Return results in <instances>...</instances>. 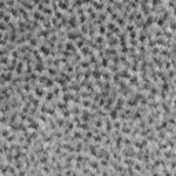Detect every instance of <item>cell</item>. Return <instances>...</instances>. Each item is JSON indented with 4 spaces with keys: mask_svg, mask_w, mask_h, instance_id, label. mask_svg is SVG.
Here are the masks:
<instances>
[{
    "mask_svg": "<svg viewBox=\"0 0 176 176\" xmlns=\"http://www.w3.org/2000/svg\"><path fill=\"white\" fill-rule=\"evenodd\" d=\"M81 36H84V35H81V32L78 30V29H72V30L66 32V39H68V40H70V41L78 40Z\"/></svg>",
    "mask_w": 176,
    "mask_h": 176,
    "instance_id": "cell-1",
    "label": "cell"
},
{
    "mask_svg": "<svg viewBox=\"0 0 176 176\" xmlns=\"http://www.w3.org/2000/svg\"><path fill=\"white\" fill-rule=\"evenodd\" d=\"M33 94H35V96H37V98H44V95H45V92H47V90L44 88V86L43 84H39L37 83L36 86L33 87V91H32Z\"/></svg>",
    "mask_w": 176,
    "mask_h": 176,
    "instance_id": "cell-2",
    "label": "cell"
},
{
    "mask_svg": "<svg viewBox=\"0 0 176 176\" xmlns=\"http://www.w3.org/2000/svg\"><path fill=\"white\" fill-rule=\"evenodd\" d=\"M37 48H39L40 54L43 55L44 58H45V57H50V55H51V51H52L50 47H48V45H47V44H43V43H40V45H39Z\"/></svg>",
    "mask_w": 176,
    "mask_h": 176,
    "instance_id": "cell-3",
    "label": "cell"
},
{
    "mask_svg": "<svg viewBox=\"0 0 176 176\" xmlns=\"http://www.w3.org/2000/svg\"><path fill=\"white\" fill-rule=\"evenodd\" d=\"M103 54H105V57H107V58L110 59L112 57H114V55H117V54H118V51L116 50V47H105Z\"/></svg>",
    "mask_w": 176,
    "mask_h": 176,
    "instance_id": "cell-4",
    "label": "cell"
},
{
    "mask_svg": "<svg viewBox=\"0 0 176 176\" xmlns=\"http://www.w3.org/2000/svg\"><path fill=\"white\" fill-rule=\"evenodd\" d=\"M30 17L35 19V21H39V22H43V21L45 19V15H44V14L40 13V11H37V10H33V11H32Z\"/></svg>",
    "mask_w": 176,
    "mask_h": 176,
    "instance_id": "cell-5",
    "label": "cell"
},
{
    "mask_svg": "<svg viewBox=\"0 0 176 176\" xmlns=\"http://www.w3.org/2000/svg\"><path fill=\"white\" fill-rule=\"evenodd\" d=\"M45 66L44 62H35L33 63V70L36 73H39V74H41V73H44L45 72Z\"/></svg>",
    "mask_w": 176,
    "mask_h": 176,
    "instance_id": "cell-6",
    "label": "cell"
},
{
    "mask_svg": "<svg viewBox=\"0 0 176 176\" xmlns=\"http://www.w3.org/2000/svg\"><path fill=\"white\" fill-rule=\"evenodd\" d=\"M0 78L4 83H11L14 78V72H1L0 73Z\"/></svg>",
    "mask_w": 176,
    "mask_h": 176,
    "instance_id": "cell-7",
    "label": "cell"
},
{
    "mask_svg": "<svg viewBox=\"0 0 176 176\" xmlns=\"http://www.w3.org/2000/svg\"><path fill=\"white\" fill-rule=\"evenodd\" d=\"M23 69H25V62H22L21 59H18V62H17V66H15V70H14V73H15L17 76H22V74H23Z\"/></svg>",
    "mask_w": 176,
    "mask_h": 176,
    "instance_id": "cell-8",
    "label": "cell"
},
{
    "mask_svg": "<svg viewBox=\"0 0 176 176\" xmlns=\"http://www.w3.org/2000/svg\"><path fill=\"white\" fill-rule=\"evenodd\" d=\"M127 81H128V86L136 87L138 84H139V76H138V73H132L131 77H129Z\"/></svg>",
    "mask_w": 176,
    "mask_h": 176,
    "instance_id": "cell-9",
    "label": "cell"
},
{
    "mask_svg": "<svg viewBox=\"0 0 176 176\" xmlns=\"http://www.w3.org/2000/svg\"><path fill=\"white\" fill-rule=\"evenodd\" d=\"M138 105H139V102L132 96V95H129L128 96V99H125V106H128V107H132V109H135L138 107Z\"/></svg>",
    "mask_w": 176,
    "mask_h": 176,
    "instance_id": "cell-10",
    "label": "cell"
},
{
    "mask_svg": "<svg viewBox=\"0 0 176 176\" xmlns=\"http://www.w3.org/2000/svg\"><path fill=\"white\" fill-rule=\"evenodd\" d=\"M73 96H74V92H72V91H69V92H63V94L61 95V100L66 102V103H70L72 99H73Z\"/></svg>",
    "mask_w": 176,
    "mask_h": 176,
    "instance_id": "cell-11",
    "label": "cell"
},
{
    "mask_svg": "<svg viewBox=\"0 0 176 176\" xmlns=\"http://www.w3.org/2000/svg\"><path fill=\"white\" fill-rule=\"evenodd\" d=\"M69 110H70V113H72V116H80V114H81L83 107L80 106V105H74V103H73L72 106L69 107Z\"/></svg>",
    "mask_w": 176,
    "mask_h": 176,
    "instance_id": "cell-12",
    "label": "cell"
},
{
    "mask_svg": "<svg viewBox=\"0 0 176 176\" xmlns=\"http://www.w3.org/2000/svg\"><path fill=\"white\" fill-rule=\"evenodd\" d=\"M156 18H157V15H154V14H149L147 17H145V23L146 26H153L154 23H156Z\"/></svg>",
    "mask_w": 176,
    "mask_h": 176,
    "instance_id": "cell-13",
    "label": "cell"
},
{
    "mask_svg": "<svg viewBox=\"0 0 176 176\" xmlns=\"http://www.w3.org/2000/svg\"><path fill=\"white\" fill-rule=\"evenodd\" d=\"M45 72L50 77H57L59 74V69L58 68H54V66H47L45 68Z\"/></svg>",
    "mask_w": 176,
    "mask_h": 176,
    "instance_id": "cell-14",
    "label": "cell"
},
{
    "mask_svg": "<svg viewBox=\"0 0 176 176\" xmlns=\"http://www.w3.org/2000/svg\"><path fill=\"white\" fill-rule=\"evenodd\" d=\"M91 78L92 80H100L102 78V69H92L91 70Z\"/></svg>",
    "mask_w": 176,
    "mask_h": 176,
    "instance_id": "cell-15",
    "label": "cell"
},
{
    "mask_svg": "<svg viewBox=\"0 0 176 176\" xmlns=\"http://www.w3.org/2000/svg\"><path fill=\"white\" fill-rule=\"evenodd\" d=\"M44 99H45L44 100L45 103L50 105L51 102H54L57 98H55V95H54V92H52V91H47V92H45V95H44Z\"/></svg>",
    "mask_w": 176,
    "mask_h": 176,
    "instance_id": "cell-16",
    "label": "cell"
},
{
    "mask_svg": "<svg viewBox=\"0 0 176 176\" xmlns=\"http://www.w3.org/2000/svg\"><path fill=\"white\" fill-rule=\"evenodd\" d=\"M21 6H22L25 10H28V11H33V10H35V4L32 3L30 0H22Z\"/></svg>",
    "mask_w": 176,
    "mask_h": 176,
    "instance_id": "cell-17",
    "label": "cell"
},
{
    "mask_svg": "<svg viewBox=\"0 0 176 176\" xmlns=\"http://www.w3.org/2000/svg\"><path fill=\"white\" fill-rule=\"evenodd\" d=\"M72 136L76 140H81L84 138V134L81 132V129H78V128H74L72 131Z\"/></svg>",
    "mask_w": 176,
    "mask_h": 176,
    "instance_id": "cell-18",
    "label": "cell"
},
{
    "mask_svg": "<svg viewBox=\"0 0 176 176\" xmlns=\"http://www.w3.org/2000/svg\"><path fill=\"white\" fill-rule=\"evenodd\" d=\"M65 50L70 51V52H76L77 48H76V45H74V41H70V40L65 41Z\"/></svg>",
    "mask_w": 176,
    "mask_h": 176,
    "instance_id": "cell-19",
    "label": "cell"
},
{
    "mask_svg": "<svg viewBox=\"0 0 176 176\" xmlns=\"http://www.w3.org/2000/svg\"><path fill=\"white\" fill-rule=\"evenodd\" d=\"M118 44V37L112 36L110 39H106V45L107 47H116Z\"/></svg>",
    "mask_w": 176,
    "mask_h": 176,
    "instance_id": "cell-20",
    "label": "cell"
},
{
    "mask_svg": "<svg viewBox=\"0 0 176 176\" xmlns=\"http://www.w3.org/2000/svg\"><path fill=\"white\" fill-rule=\"evenodd\" d=\"M92 51H94V50H91L88 45H84V47L80 48V54H81V57H84V58H88V55H90Z\"/></svg>",
    "mask_w": 176,
    "mask_h": 176,
    "instance_id": "cell-21",
    "label": "cell"
},
{
    "mask_svg": "<svg viewBox=\"0 0 176 176\" xmlns=\"http://www.w3.org/2000/svg\"><path fill=\"white\" fill-rule=\"evenodd\" d=\"M28 44L30 45L32 48H37V47L40 45V39H37L36 36H33V37L30 39V40L28 41Z\"/></svg>",
    "mask_w": 176,
    "mask_h": 176,
    "instance_id": "cell-22",
    "label": "cell"
},
{
    "mask_svg": "<svg viewBox=\"0 0 176 176\" xmlns=\"http://www.w3.org/2000/svg\"><path fill=\"white\" fill-rule=\"evenodd\" d=\"M121 164H124L125 167H132V165L135 164V158H131V157H122Z\"/></svg>",
    "mask_w": 176,
    "mask_h": 176,
    "instance_id": "cell-23",
    "label": "cell"
},
{
    "mask_svg": "<svg viewBox=\"0 0 176 176\" xmlns=\"http://www.w3.org/2000/svg\"><path fill=\"white\" fill-rule=\"evenodd\" d=\"M55 118V122H57V127L58 128H63V127L66 125V121H68V118H63V117H54Z\"/></svg>",
    "mask_w": 176,
    "mask_h": 176,
    "instance_id": "cell-24",
    "label": "cell"
},
{
    "mask_svg": "<svg viewBox=\"0 0 176 176\" xmlns=\"http://www.w3.org/2000/svg\"><path fill=\"white\" fill-rule=\"evenodd\" d=\"M118 114H120V112H118L117 109L112 107L110 110H109V118H110V120H117V118H118Z\"/></svg>",
    "mask_w": 176,
    "mask_h": 176,
    "instance_id": "cell-25",
    "label": "cell"
},
{
    "mask_svg": "<svg viewBox=\"0 0 176 176\" xmlns=\"http://www.w3.org/2000/svg\"><path fill=\"white\" fill-rule=\"evenodd\" d=\"M78 65H80V68L83 69V70H87V69H90L91 68V63H90V61L88 59H81L80 62H78Z\"/></svg>",
    "mask_w": 176,
    "mask_h": 176,
    "instance_id": "cell-26",
    "label": "cell"
},
{
    "mask_svg": "<svg viewBox=\"0 0 176 176\" xmlns=\"http://www.w3.org/2000/svg\"><path fill=\"white\" fill-rule=\"evenodd\" d=\"M96 19L100 21L102 23H105L109 19V17H107V14L105 13V11H98V18H96Z\"/></svg>",
    "mask_w": 176,
    "mask_h": 176,
    "instance_id": "cell-27",
    "label": "cell"
},
{
    "mask_svg": "<svg viewBox=\"0 0 176 176\" xmlns=\"http://www.w3.org/2000/svg\"><path fill=\"white\" fill-rule=\"evenodd\" d=\"M22 91L26 92V94L32 92V91H33V84H32V83H22Z\"/></svg>",
    "mask_w": 176,
    "mask_h": 176,
    "instance_id": "cell-28",
    "label": "cell"
},
{
    "mask_svg": "<svg viewBox=\"0 0 176 176\" xmlns=\"http://www.w3.org/2000/svg\"><path fill=\"white\" fill-rule=\"evenodd\" d=\"M139 11L142 13V15H143V17H147L149 14H151V13H150V6H149V4L140 6V10H139Z\"/></svg>",
    "mask_w": 176,
    "mask_h": 176,
    "instance_id": "cell-29",
    "label": "cell"
},
{
    "mask_svg": "<svg viewBox=\"0 0 176 176\" xmlns=\"http://www.w3.org/2000/svg\"><path fill=\"white\" fill-rule=\"evenodd\" d=\"M100 63V68H103V69H107V66L110 65V59L107 58V57H102L99 61Z\"/></svg>",
    "mask_w": 176,
    "mask_h": 176,
    "instance_id": "cell-30",
    "label": "cell"
},
{
    "mask_svg": "<svg viewBox=\"0 0 176 176\" xmlns=\"http://www.w3.org/2000/svg\"><path fill=\"white\" fill-rule=\"evenodd\" d=\"M107 70L110 73H117L120 72V65H117V63H110L107 66Z\"/></svg>",
    "mask_w": 176,
    "mask_h": 176,
    "instance_id": "cell-31",
    "label": "cell"
},
{
    "mask_svg": "<svg viewBox=\"0 0 176 176\" xmlns=\"http://www.w3.org/2000/svg\"><path fill=\"white\" fill-rule=\"evenodd\" d=\"M91 103H92V100H91L90 98H86V99H81V102H80V106H81L83 109H90L91 107Z\"/></svg>",
    "mask_w": 176,
    "mask_h": 176,
    "instance_id": "cell-32",
    "label": "cell"
},
{
    "mask_svg": "<svg viewBox=\"0 0 176 176\" xmlns=\"http://www.w3.org/2000/svg\"><path fill=\"white\" fill-rule=\"evenodd\" d=\"M43 86H44V88H48V90H50V88H52V87L55 86V80L52 78V77H48Z\"/></svg>",
    "mask_w": 176,
    "mask_h": 176,
    "instance_id": "cell-33",
    "label": "cell"
},
{
    "mask_svg": "<svg viewBox=\"0 0 176 176\" xmlns=\"http://www.w3.org/2000/svg\"><path fill=\"white\" fill-rule=\"evenodd\" d=\"M116 25H117V26L120 28V29H124V26H125V25H127V21H125V18H122L121 15H120V17H118L117 19H116Z\"/></svg>",
    "mask_w": 176,
    "mask_h": 176,
    "instance_id": "cell-34",
    "label": "cell"
},
{
    "mask_svg": "<svg viewBox=\"0 0 176 176\" xmlns=\"http://www.w3.org/2000/svg\"><path fill=\"white\" fill-rule=\"evenodd\" d=\"M96 32L99 33L100 36H105V33L107 32V28H106V25H105V23H100V25H98V26H96Z\"/></svg>",
    "mask_w": 176,
    "mask_h": 176,
    "instance_id": "cell-35",
    "label": "cell"
},
{
    "mask_svg": "<svg viewBox=\"0 0 176 176\" xmlns=\"http://www.w3.org/2000/svg\"><path fill=\"white\" fill-rule=\"evenodd\" d=\"M94 41H95V44H98V45H100V44H106V39H105V36H95L94 37Z\"/></svg>",
    "mask_w": 176,
    "mask_h": 176,
    "instance_id": "cell-36",
    "label": "cell"
},
{
    "mask_svg": "<svg viewBox=\"0 0 176 176\" xmlns=\"http://www.w3.org/2000/svg\"><path fill=\"white\" fill-rule=\"evenodd\" d=\"M112 74L113 73H110L109 70H102V78H103L105 81H110L112 80Z\"/></svg>",
    "mask_w": 176,
    "mask_h": 176,
    "instance_id": "cell-37",
    "label": "cell"
},
{
    "mask_svg": "<svg viewBox=\"0 0 176 176\" xmlns=\"http://www.w3.org/2000/svg\"><path fill=\"white\" fill-rule=\"evenodd\" d=\"M54 17H55V18H57V19H59V21H61V19H62V18H65V17H66V15H65V14H63V11H61V10H55V11H54Z\"/></svg>",
    "mask_w": 176,
    "mask_h": 176,
    "instance_id": "cell-38",
    "label": "cell"
},
{
    "mask_svg": "<svg viewBox=\"0 0 176 176\" xmlns=\"http://www.w3.org/2000/svg\"><path fill=\"white\" fill-rule=\"evenodd\" d=\"M59 113H61V116H62L63 118H70V117H72V113H70V110H69V109L59 110Z\"/></svg>",
    "mask_w": 176,
    "mask_h": 176,
    "instance_id": "cell-39",
    "label": "cell"
},
{
    "mask_svg": "<svg viewBox=\"0 0 176 176\" xmlns=\"http://www.w3.org/2000/svg\"><path fill=\"white\" fill-rule=\"evenodd\" d=\"M77 21H78V23H80V25H81V23H87V22H88V17H87V14L78 15V17H77Z\"/></svg>",
    "mask_w": 176,
    "mask_h": 176,
    "instance_id": "cell-40",
    "label": "cell"
},
{
    "mask_svg": "<svg viewBox=\"0 0 176 176\" xmlns=\"http://www.w3.org/2000/svg\"><path fill=\"white\" fill-rule=\"evenodd\" d=\"M120 15H121V14L118 13V11H113V13L110 14V17H109V19H110V21H113V22H116V19H117L118 17H120Z\"/></svg>",
    "mask_w": 176,
    "mask_h": 176,
    "instance_id": "cell-41",
    "label": "cell"
},
{
    "mask_svg": "<svg viewBox=\"0 0 176 176\" xmlns=\"http://www.w3.org/2000/svg\"><path fill=\"white\" fill-rule=\"evenodd\" d=\"M128 44H129V47H134V48H136V47H138V44H139V41H138V39H129V40H128Z\"/></svg>",
    "mask_w": 176,
    "mask_h": 176,
    "instance_id": "cell-42",
    "label": "cell"
},
{
    "mask_svg": "<svg viewBox=\"0 0 176 176\" xmlns=\"http://www.w3.org/2000/svg\"><path fill=\"white\" fill-rule=\"evenodd\" d=\"M0 30L1 32H8L10 29H8V25L6 22H3V21H0Z\"/></svg>",
    "mask_w": 176,
    "mask_h": 176,
    "instance_id": "cell-43",
    "label": "cell"
},
{
    "mask_svg": "<svg viewBox=\"0 0 176 176\" xmlns=\"http://www.w3.org/2000/svg\"><path fill=\"white\" fill-rule=\"evenodd\" d=\"M128 52H129V47H128V45H122V47H120V54L127 55Z\"/></svg>",
    "mask_w": 176,
    "mask_h": 176,
    "instance_id": "cell-44",
    "label": "cell"
},
{
    "mask_svg": "<svg viewBox=\"0 0 176 176\" xmlns=\"http://www.w3.org/2000/svg\"><path fill=\"white\" fill-rule=\"evenodd\" d=\"M164 1L163 0H150V4L153 6V7H158V6H161Z\"/></svg>",
    "mask_w": 176,
    "mask_h": 176,
    "instance_id": "cell-45",
    "label": "cell"
},
{
    "mask_svg": "<svg viewBox=\"0 0 176 176\" xmlns=\"http://www.w3.org/2000/svg\"><path fill=\"white\" fill-rule=\"evenodd\" d=\"M128 36H129V39H136V37H138V32H136V29L135 30H132V32H129Z\"/></svg>",
    "mask_w": 176,
    "mask_h": 176,
    "instance_id": "cell-46",
    "label": "cell"
},
{
    "mask_svg": "<svg viewBox=\"0 0 176 176\" xmlns=\"http://www.w3.org/2000/svg\"><path fill=\"white\" fill-rule=\"evenodd\" d=\"M7 8V4H6L4 0H0V10H6Z\"/></svg>",
    "mask_w": 176,
    "mask_h": 176,
    "instance_id": "cell-47",
    "label": "cell"
}]
</instances>
